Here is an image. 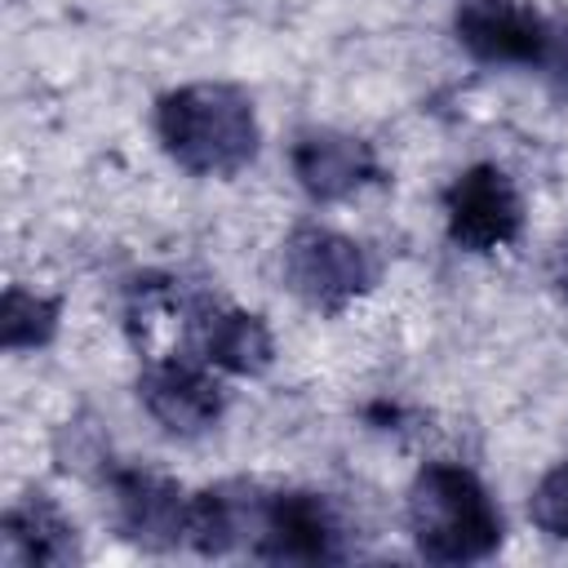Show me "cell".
Returning <instances> with one entry per match:
<instances>
[{
  "mask_svg": "<svg viewBox=\"0 0 568 568\" xmlns=\"http://www.w3.org/2000/svg\"><path fill=\"white\" fill-rule=\"evenodd\" d=\"M155 138L164 155L195 178H235L262 146L257 106L240 84L191 80L155 102Z\"/></svg>",
  "mask_w": 568,
  "mask_h": 568,
  "instance_id": "1",
  "label": "cell"
},
{
  "mask_svg": "<svg viewBox=\"0 0 568 568\" xmlns=\"http://www.w3.org/2000/svg\"><path fill=\"white\" fill-rule=\"evenodd\" d=\"M408 537L426 564H479L497 555L506 524L484 479L462 462H426L408 484Z\"/></svg>",
  "mask_w": 568,
  "mask_h": 568,
  "instance_id": "2",
  "label": "cell"
},
{
  "mask_svg": "<svg viewBox=\"0 0 568 568\" xmlns=\"http://www.w3.org/2000/svg\"><path fill=\"white\" fill-rule=\"evenodd\" d=\"M453 36L475 62L519 67L568 106V18H550L532 0H457Z\"/></svg>",
  "mask_w": 568,
  "mask_h": 568,
  "instance_id": "3",
  "label": "cell"
},
{
  "mask_svg": "<svg viewBox=\"0 0 568 568\" xmlns=\"http://www.w3.org/2000/svg\"><path fill=\"white\" fill-rule=\"evenodd\" d=\"M280 275L302 306L320 315H342L355 297H364L377 284V262L346 231L302 222L288 231L280 248Z\"/></svg>",
  "mask_w": 568,
  "mask_h": 568,
  "instance_id": "4",
  "label": "cell"
},
{
  "mask_svg": "<svg viewBox=\"0 0 568 568\" xmlns=\"http://www.w3.org/2000/svg\"><path fill=\"white\" fill-rule=\"evenodd\" d=\"M248 555L266 564H337L346 559V519L324 493L311 488L266 493L262 528Z\"/></svg>",
  "mask_w": 568,
  "mask_h": 568,
  "instance_id": "5",
  "label": "cell"
},
{
  "mask_svg": "<svg viewBox=\"0 0 568 568\" xmlns=\"http://www.w3.org/2000/svg\"><path fill=\"white\" fill-rule=\"evenodd\" d=\"M444 226L448 240L466 253H497L524 231V200L506 169L470 164L444 186Z\"/></svg>",
  "mask_w": 568,
  "mask_h": 568,
  "instance_id": "6",
  "label": "cell"
},
{
  "mask_svg": "<svg viewBox=\"0 0 568 568\" xmlns=\"http://www.w3.org/2000/svg\"><path fill=\"white\" fill-rule=\"evenodd\" d=\"M138 399L151 413V422L178 439H195L213 430L226 413V390L217 382V368L204 364L200 355L142 359Z\"/></svg>",
  "mask_w": 568,
  "mask_h": 568,
  "instance_id": "7",
  "label": "cell"
},
{
  "mask_svg": "<svg viewBox=\"0 0 568 568\" xmlns=\"http://www.w3.org/2000/svg\"><path fill=\"white\" fill-rule=\"evenodd\" d=\"M106 493L115 528L142 550H178L191 537V493L142 466H106Z\"/></svg>",
  "mask_w": 568,
  "mask_h": 568,
  "instance_id": "8",
  "label": "cell"
},
{
  "mask_svg": "<svg viewBox=\"0 0 568 568\" xmlns=\"http://www.w3.org/2000/svg\"><path fill=\"white\" fill-rule=\"evenodd\" d=\"M288 169H293L297 186L306 191V200H315V204L351 200V195H359L386 178L382 155L368 138L346 133V129H328V124H311V129L293 133Z\"/></svg>",
  "mask_w": 568,
  "mask_h": 568,
  "instance_id": "9",
  "label": "cell"
},
{
  "mask_svg": "<svg viewBox=\"0 0 568 568\" xmlns=\"http://www.w3.org/2000/svg\"><path fill=\"white\" fill-rule=\"evenodd\" d=\"M191 355H200L204 364L231 377H262L275 359V337L262 315L204 293L191 328Z\"/></svg>",
  "mask_w": 568,
  "mask_h": 568,
  "instance_id": "10",
  "label": "cell"
},
{
  "mask_svg": "<svg viewBox=\"0 0 568 568\" xmlns=\"http://www.w3.org/2000/svg\"><path fill=\"white\" fill-rule=\"evenodd\" d=\"M266 493L248 479H226L191 493V537L186 546L200 555H235L253 550L262 528Z\"/></svg>",
  "mask_w": 568,
  "mask_h": 568,
  "instance_id": "11",
  "label": "cell"
},
{
  "mask_svg": "<svg viewBox=\"0 0 568 568\" xmlns=\"http://www.w3.org/2000/svg\"><path fill=\"white\" fill-rule=\"evenodd\" d=\"M4 559L22 568H67L80 559V528L49 493H22L0 524Z\"/></svg>",
  "mask_w": 568,
  "mask_h": 568,
  "instance_id": "12",
  "label": "cell"
},
{
  "mask_svg": "<svg viewBox=\"0 0 568 568\" xmlns=\"http://www.w3.org/2000/svg\"><path fill=\"white\" fill-rule=\"evenodd\" d=\"M58 320H62L58 297L13 284L0 306V342H4V351H40L58 337Z\"/></svg>",
  "mask_w": 568,
  "mask_h": 568,
  "instance_id": "13",
  "label": "cell"
},
{
  "mask_svg": "<svg viewBox=\"0 0 568 568\" xmlns=\"http://www.w3.org/2000/svg\"><path fill=\"white\" fill-rule=\"evenodd\" d=\"M528 519H532L546 537L568 541V462H555V466L532 484Z\"/></svg>",
  "mask_w": 568,
  "mask_h": 568,
  "instance_id": "14",
  "label": "cell"
},
{
  "mask_svg": "<svg viewBox=\"0 0 568 568\" xmlns=\"http://www.w3.org/2000/svg\"><path fill=\"white\" fill-rule=\"evenodd\" d=\"M550 280H555V288H559V297L568 302V235L555 244V257H550Z\"/></svg>",
  "mask_w": 568,
  "mask_h": 568,
  "instance_id": "15",
  "label": "cell"
}]
</instances>
